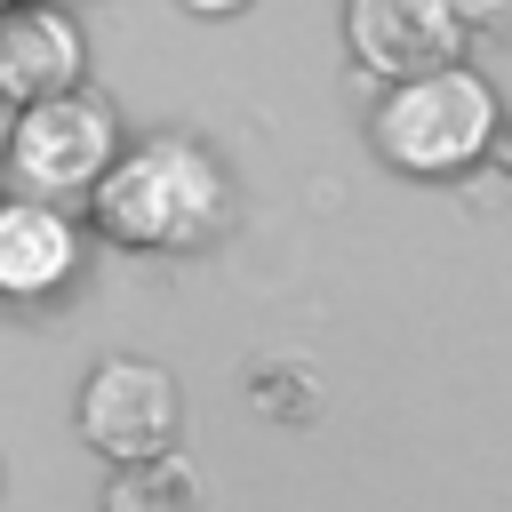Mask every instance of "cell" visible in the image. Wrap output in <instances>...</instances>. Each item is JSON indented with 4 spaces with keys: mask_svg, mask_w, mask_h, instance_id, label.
<instances>
[{
    "mask_svg": "<svg viewBox=\"0 0 512 512\" xmlns=\"http://www.w3.org/2000/svg\"><path fill=\"white\" fill-rule=\"evenodd\" d=\"M496 112L504 104L472 64H440V72L392 80L376 120H368V136L408 176H464V168H480V152L496 136Z\"/></svg>",
    "mask_w": 512,
    "mask_h": 512,
    "instance_id": "obj_2",
    "label": "cell"
},
{
    "mask_svg": "<svg viewBox=\"0 0 512 512\" xmlns=\"http://www.w3.org/2000/svg\"><path fill=\"white\" fill-rule=\"evenodd\" d=\"M80 24L56 8V0H8L0 8V96L8 104H40V96H64L80 88Z\"/></svg>",
    "mask_w": 512,
    "mask_h": 512,
    "instance_id": "obj_6",
    "label": "cell"
},
{
    "mask_svg": "<svg viewBox=\"0 0 512 512\" xmlns=\"http://www.w3.org/2000/svg\"><path fill=\"white\" fill-rule=\"evenodd\" d=\"M192 16H232V8H248V0H184Z\"/></svg>",
    "mask_w": 512,
    "mask_h": 512,
    "instance_id": "obj_11",
    "label": "cell"
},
{
    "mask_svg": "<svg viewBox=\"0 0 512 512\" xmlns=\"http://www.w3.org/2000/svg\"><path fill=\"white\" fill-rule=\"evenodd\" d=\"M88 200H96V224H104L112 240L176 256V248H208V240L224 232V216H232V176H224V160H216L200 136L152 128V136H136V144L112 152V168L96 176Z\"/></svg>",
    "mask_w": 512,
    "mask_h": 512,
    "instance_id": "obj_1",
    "label": "cell"
},
{
    "mask_svg": "<svg viewBox=\"0 0 512 512\" xmlns=\"http://www.w3.org/2000/svg\"><path fill=\"white\" fill-rule=\"evenodd\" d=\"M112 152H120V120H112V104L88 96V88L16 104V112H8V136H0L8 192L56 200V208H64L72 192H96V176L112 168Z\"/></svg>",
    "mask_w": 512,
    "mask_h": 512,
    "instance_id": "obj_3",
    "label": "cell"
},
{
    "mask_svg": "<svg viewBox=\"0 0 512 512\" xmlns=\"http://www.w3.org/2000/svg\"><path fill=\"white\" fill-rule=\"evenodd\" d=\"M104 512H200V480H192L184 456L120 464V480L104 488Z\"/></svg>",
    "mask_w": 512,
    "mask_h": 512,
    "instance_id": "obj_8",
    "label": "cell"
},
{
    "mask_svg": "<svg viewBox=\"0 0 512 512\" xmlns=\"http://www.w3.org/2000/svg\"><path fill=\"white\" fill-rule=\"evenodd\" d=\"M0 8H8V0H0Z\"/></svg>",
    "mask_w": 512,
    "mask_h": 512,
    "instance_id": "obj_13",
    "label": "cell"
},
{
    "mask_svg": "<svg viewBox=\"0 0 512 512\" xmlns=\"http://www.w3.org/2000/svg\"><path fill=\"white\" fill-rule=\"evenodd\" d=\"M80 264V232L56 200H32V192H0V296H48L64 288Z\"/></svg>",
    "mask_w": 512,
    "mask_h": 512,
    "instance_id": "obj_7",
    "label": "cell"
},
{
    "mask_svg": "<svg viewBox=\"0 0 512 512\" xmlns=\"http://www.w3.org/2000/svg\"><path fill=\"white\" fill-rule=\"evenodd\" d=\"M344 40L376 80H416L464 56V16L448 0H344Z\"/></svg>",
    "mask_w": 512,
    "mask_h": 512,
    "instance_id": "obj_5",
    "label": "cell"
},
{
    "mask_svg": "<svg viewBox=\"0 0 512 512\" xmlns=\"http://www.w3.org/2000/svg\"><path fill=\"white\" fill-rule=\"evenodd\" d=\"M448 8H456V16H464V24H488V16H504V8H512V0H448Z\"/></svg>",
    "mask_w": 512,
    "mask_h": 512,
    "instance_id": "obj_10",
    "label": "cell"
},
{
    "mask_svg": "<svg viewBox=\"0 0 512 512\" xmlns=\"http://www.w3.org/2000/svg\"><path fill=\"white\" fill-rule=\"evenodd\" d=\"M176 424H184V392L160 360H96L80 384V440L112 464H152L176 456Z\"/></svg>",
    "mask_w": 512,
    "mask_h": 512,
    "instance_id": "obj_4",
    "label": "cell"
},
{
    "mask_svg": "<svg viewBox=\"0 0 512 512\" xmlns=\"http://www.w3.org/2000/svg\"><path fill=\"white\" fill-rule=\"evenodd\" d=\"M488 176H496V192H512V112H496V136H488Z\"/></svg>",
    "mask_w": 512,
    "mask_h": 512,
    "instance_id": "obj_9",
    "label": "cell"
},
{
    "mask_svg": "<svg viewBox=\"0 0 512 512\" xmlns=\"http://www.w3.org/2000/svg\"><path fill=\"white\" fill-rule=\"evenodd\" d=\"M8 112H16V104H8V96H0V136H8Z\"/></svg>",
    "mask_w": 512,
    "mask_h": 512,
    "instance_id": "obj_12",
    "label": "cell"
}]
</instances>
